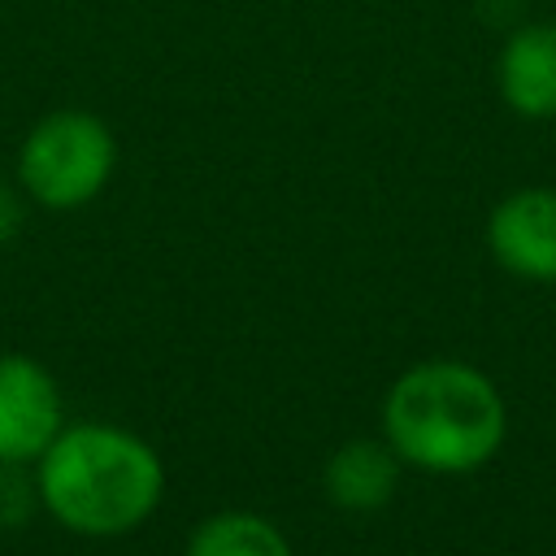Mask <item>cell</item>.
I'll return each instance as SVG.
<instances>
[{
  "instance_id": "9",
  "label": "cell",
  "mask_w": 556,
  "mask_h": 556,
  "mask_svg": "<svg viewBox=\"0 0 556 556\" xmlns=\"http://www.w3.org/2000/svg\"><path fill=\"white\" fill-rule=\"evenodd\" d=\"M39 508L35 465H0V526H26Z\"/></svg>"
},
{
  "instance_id": "3",
  "label": "cell",
  "mask_w": 556,
  "mask_h": 556,
  "mask_svg": "<svg viewBox=\"0 0 556 556\" xmlns=\"http://www.w3.org/2000/svg\"><path fill=\"white\" fill-rule=\"evenodd\" d=\"M117 165L113 130L83 109H56L30 126L17 148V182L43 208L91 204Z\"/></svg>"
},
{
  "instance_id": "10",
  "label": "cell",
  "mask_w": 556,
  "mask_h": 556,
  "mask_svg": "<svg viewBox=\"0 0 556 556\" xmlns=\"http://www.w3.org/2000/svg\"><path fill=\"white\" fill-rule=\"evenodd\" d=\"M22 230V200L9 182H0V248Z\"/></svg>"
},
{
  "instance_id": "5",
  "label": "cell",
  "mask_w": 556,
  "mask_h": 556,
  "mask_svg": "<svg viewBox=\"0 0 556 556\" xmlns=\"http://www.w3.org/2000/svg\"><path fill=\"white\" fill-rule=\"evenodd\" d=\"M486 248L500 269L526 282H556V191L521 187L486 217Z\"/></svg>"
},
{
  "instance_id": "6",
  "label": "cell",
  "mask_w": 556,
  "mask_h": 556,
  "mask_svg": "<svg viewBox=\"0 0 556 556\" xmlns=\"http://www.w3.org/2000/svg\"><path fill=\"white\" fill-rule=\"evenodd\" d=\"M500 96L521 117H556V26H521L504 43Z\"/></svg>"
},
{
  "instance_id": "1",
  "label": "cell",
  "mask_w": 556,
  "mask_h": 556,
  "mask_svg": "<svg viewBox=\"0 0 556 556\" xmlns=\"http://www.w3.org/2000/svg\"><path fill=\"white\" fill-rule=\"evenodd\" d=\"M39 508L87 539H117L139 530L161 495L165 465L148 439L109 421H70L35 460Z\"/></svg>"
},
{
  "instance_id": "2",
  "label": "cell",
  "mask_w": 556,
  "mask_h": 556,
  "mask_svg": "<svg viewBox=\"0 0 556 556\" xmlns=\"http://www.w3.org/2000/svg\"><path fill=\"white\" fill-rule=\"evenodd\" d=\"M508 430L500 387L465 361H421L382 400V439L400 465L426 473L482 469Z\"/></svg>"
},
{
  "instance_id": "8",
  "label": "cell",
  "mask_w": 556,
  "mask_h": 556,
  "mask_svg": "<svg viewBox=\"0 0 556 556\" xmlns=\"http://www.w3.org/2000/svg\"><path fill=\"white\" fill-rule=\"evenodd\" d=\"M187 556H291V543L269 517L248 508H222L191 530Z\"/></svg>"
},
{
  "instance_id": "4",
  "label": "cell",
  "mask_w": 556,
  "mask_h": 556,
  "mask_svg": "<svg viewBox=\"0 0 556 556\" xmlns=\"http://www.w3.org/2000/svg\"><path fill=\"white\" fill-rule=\"evenodd\" d=\"M65 426L56 378L22 352L0 356V465H35Z\"/></svg>"
},
{
  "instance_id": "7",
  "label": "cell",
  "mask_w": 556,
  "mask_h": 556,
  "mask_svg": "<svg viewBox=\"0 0 556 556\" xmlns=\"http://www.w3.org/2000/svg\"><path fill=\"white\" fill-rule=\"evenodd\" d=\"M326 495L343 513H374L400 486V456L387 439H348L326 460Z\"/></svg>"
}]
</instances>
